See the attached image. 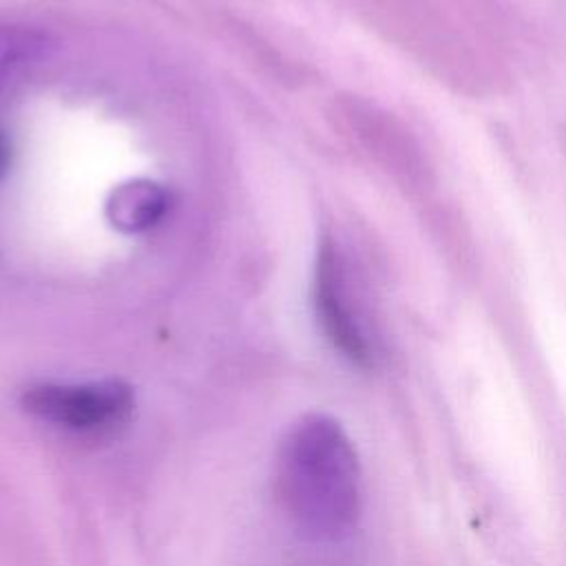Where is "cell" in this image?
Here are the masks:
<instances>
[{"label":"cell","mask_w":566,"mask_h":566,"mask_svg":"<svg viewBox=\"0 0 566 566\" xmlns=\"http://www.w3.org/2000/svg\"><path fill=\"white\" fill-rule=\"evenodd\" d=\"M20 407L40 422L66 433L104 438L122 431L135 413V389L122 378L55 382L22 389Z\"/></svg>","instance_id":"cell-2"},{"label":"cell","mask_w":566,"mask_h":566,"mask_svg":"<svg viewBox=\"0 0 566 566\" xmlns=\"http://www.w3.org/2000/svg\"><path fill=\"white\" fill-rule=\"evenodd\" d=\"M7 164H9V146H7V139L0 133V179H2V175L7 170Z\"/></svg>","instance_id":"cell-6"},{"label":"cell","mask_w":566,"mask_h":566,"mask_svg":"<svg viewBox=\"0 0 566 566\" xmlns=\"http://www.w3.org/2000/svg\"><path fill=\"white\" fill-rule=\"evenodd\" d=\"M24 38L18 35V31L11 29H0V69H4L7 64H11V60L20 53V49L24 46Z\"/></svg>","instance_id":"cell-5"},{"label":"cell","mask_w":566,"mask_h":566,"mask_svg":"<svg viewBox=\"0 0 566 566\" xmlns=\"http://www.w3.org/2000/svg\"><path fill=\"white\" fill-rule=\"evenodd\" d=\"M170 203L166 188L150 179H128L115 186L106 199L108 223L124 232L137 234L161 221Z\"/></svg>","instance_id":"cell-4"},{"label":"cell","mask_w":566,"mask_h":566,"mask_svg":"<svg viewBox=\"0 0 566 566\" xmlns=\"http://www.w3.org/2000/svg\"><path fill=\"white\" fill-rule=\"evenodd\" d=\"M274 491L294 533L314 544L343 542L363 513L358 451L329 413L294 420L274 455Z\"/></svg>","instance_id":"cell-1"},{"label":"cell","mask_w":566,"mask_h":566,"mask_svg":"<svg viewBox=\"0 0 566 566\" xmlns=\"http://www.w3.org/2000/svg\"><path fill=\"white\" fill-rule=\"evenodd\" d=\"M314 312L323 336L352 365L367 369L374 365V345L347 294L343 265L332 241H323L314 265Z\"/></svg>","instance_id":"cell-3"}]
</instances>
